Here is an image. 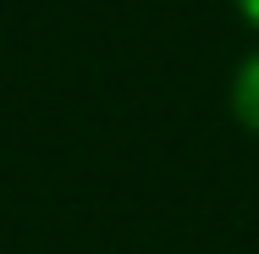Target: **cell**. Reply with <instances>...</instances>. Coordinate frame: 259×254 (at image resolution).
Segmentation results:
<instances>
[{"label":"cell","instance_id":"1","mask_svg":"<svg viewBox=\"0 0 259 254\" xmlns=\"http://www.w3.org/2000/svg\"><path fill=\"white\" fill-rule=\"evenodd\" d=\"M232 111H237V122L259 133V55H248L243 66H237V83H232Z\"/></svg>","mask_w":259,"mask_h":254},{"label":"cell","instance_id":"2","mask_svg":"<svg viewBox=\"0 0 259 254\" xmlns=\"http://www.w3.org/2000/svg\"><path fill=\"white\" fill-rule=\"evenodd\" d=\"M237 6H243V17H248V22L259 28V0H237Z\"/></svg>","mask_w":259,"mask_h":254}]
</instances>
